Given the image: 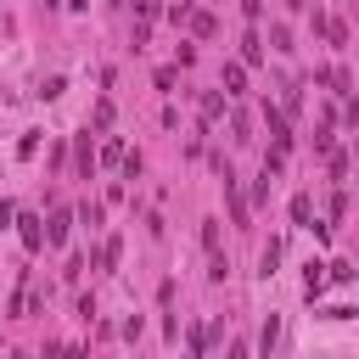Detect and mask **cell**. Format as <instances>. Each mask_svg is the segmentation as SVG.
<instances>
[{
	"mask_svg": "<svg viewBox=\"0 0 359 359\" xmlns=\"http://www.w3.org/2000/svg\"><path fill=\"white\" fill-rule=\"evenodd\" d=\"M73 163H79V174H84V180L95 174V151H90V135H79V146H73Z\"/></svg>",
	"mask_w": 359,
	"mask_h": 359,
	"instance_id": "obj_4",
	"label": "cell"
},
{
	"mask_svg": "<svg viewBox=\"0 0 359 359\" xmlns=\"http://www.w3.org/2000/svg\"><path fill=\"white\" fill-rule=\"evenodd\" d=\"M135 11H140V22H151L157 17V0H135Z\"/></svg>",
	"mask_w": 359,
	"mask_h": 359,
	"instance_id": "obj_17",
	"label": "cell"
},
{
	"mask_svg": "<svg viewBox=\"0 0 359 359\" xmlns=\"http://www.w3.org/2000/svg\"><path fill=\"white\" fill-rule=\"evenodd\" d=\"M17 236H22V247H28V252H39V247H45V230H39V219H34V213H17Z\"/></svg>",
	"mask_w": 359,
	"mask_h": 359,
	"instance_id": "obj_2",
	"label": "cell"
},
{
	"mask_svg": "<svg viewBox=\"0 0 359 359\" xmlns=\"http://www.w3.org/2000/svg\"><path fill=\"white\" fill-rule=\"evenodd\" d=\"M123 157H129V146H123V140H118V135H112V140H107V146H101V163H123Z\"/></svg>",
	"mask_w": 359,
	"mask_h": 359,
	"instance_id": "obj_10",
	"label": "cell"
},
{
	"mask_svg": "<svg viewBox=\"0 0 359 359\" xmlns=\"http://www.w3.org/2000/svg\"><path fill=\"white\" fill-rule=\"evenodd\" d=\"M241 90H247V67L230 62V67H224V95H241Z\"/></svg>",
	"mask_w": 359,
	"mask_h": 359,
	"instance_id": "obj_5",
	"label": "cell"
},
{
	"mask_svg": "<svg viewBox=\"0 0 359 359\" xmlns=\"http://www.w3.org/2000/svg\"><path fill=\"white\" fill-rule=\"evenodd\" d=\"M325 280H337V286H348V280H353V264H348V258H337V264H325Z\"/></svg>",
	"mask_w": 359,
	"mask_h": 359,
	"instance_id": "obj_8",
	"label": "cell"
},
{
	"mask_svg": "<svg viewBox=\"0 0 359 359\" xmlns=\"http://www.w3.org/2000/svg\"><path fill=\"white\" fill-rule=\"evenodd\" d=\"M6 224H17V208H11V202H0V230H6Z\"/></svg>",
	"mask_w": 359,
	"mask_h": 359,
	"instance_id": "obj_18",
	"label": "cell"
},
{
	"mask_svg": "<svg viewBox=\"0 0 359 359\" xmlns=\"http://www.w3.org/2000/svg\"><path fill=\"white\" fill-rule=\"evenodd\" d=\"M275 337H280V320H275V314H269V320H264V337H258V342H264V353H269V348H275Z\"/></svg>",
	"mask_w": 359,
	"mask_h": 359,
	"instance_id": "obj_15",
	"label": "cell"
},
{
	"mask_svg": "<svg viewBox=\"0 0 359 359\" xmlns=\"http://www.w3.org/2000/svg\"><path fill=\"white\" fill-rule=\"evenodd\" d=\"M292 219L309 224V219H314V196H292Z\"/></svg>",
	"mask_w": 359,
	"mask_h": 359,
	"instance_id": "obj_11",
	"label": "cell"
},
{
	"mask_svg": "<svg viewBox=\"0 0 359 359\" xmlns=\"http://www.w3.org/2000/svg\"><path fill=\"white\" fill-rule=\"evenodd\" d=\"M202 247L219 252V219H202Z\"/></svg>",
	"mask_w": 359,
	"mask_h": 359,
	"instance_id": "obj_14",
	"label": "cell"
},
{
	"mask_svg": "<svg viewBox=\"0 0 359 359\" xmlns=\"http://www.w3.org/2000/svg\"><path fill=\"white\" fill-rule=\"evenodd\" d=\"M95 264H101V269H112V264H118V236H107V241H101V252H95Z\"/></svg>",
	"mask_w": 359,
	"mask_h": 359,
	"instance_id": "obj_12",
	"label": "cell"
},
{
	"mask_svg": "<svg viewBox=\"0 0 359 359\" xmlns=\"http://www.w3.org/2000/svg\"><path fill=\"white\" fill-rule=\"evenodd\" d=\"M185 22H191V34H202V39L213 34V17H208V11H185Z\"/></svg>",
	"mask_w": 359,
	"mask_h": 359,
	"instance_id": "obj_9",
	"label": "cell"
},
{
	"mask_svg": "<svg viewBox=\"0 0 359 359\" xmlns=\"http://www.w3.org/2000/svg\"><path fill=\"white\" fill-rule=\"evenodd\" d=\"M325 213H331V219H342V213H348V191H342V185L331 191V202H325Z\"/></svg>",
	"mask_w": 359,
	"mask_h": 359,
	"instance_id": "obj_13",
	"label": "cell"
},
{
	"mask_svg": "<svg viewBox=\"0 0 359 359\" xmlns=\"http://www.w3.org/2000/svg\"><path fill=\"white\" fill-rule=\"evenodd\" d=\"M264 123H269V135H275V151H286V146H292V129H286V112H280V107H264Z\"/></svg>",
	"mask_w": 359,
	"mask_h": 359,
	"instance_id": "obj_1",
	"label": "cell"
},
{
	"mask_svg": "<svg viewBox=\"0 0 359 359\" xmlns=\"http://www.w3.org/2000/svg\"><path fill=\"white\" fill-rule=\"evenodd\" d=\"M303 292H309V297H320V292H325V264H314V258L303 264Z\"/></svg>",
	"mask_w": 359,
	"mask_h": 359,
	"instance_id": "obj_3",
	"label": "cell"
},
{
	"mask_svg": "<svg viewBox=\"0 0 359 359\" xmlns=\"http://www.w3.org/2000/svg\"><path fill=\"white\" fill-rule=\"evenodd\" d=\"M67 224H73V213H56V219H50V230H45V241H50V247H62V241H67Z\"/></svg>",
	"mask_w": 359,
	"mask_h": 359,
	"instance_id": "obj_6",
	"label": "cell"
},
{
	"mask_svg": "<svg viewBox=\"0 0 359 359\" xmlns=\"http://www.w3.org/2000/svg\"><path fill=\"white\" fill-rule=\"evenodd\" d=\"M224 112V95H202V118H219Z\"/></svg>",
	"mask_w": 359,
	"mask_h": 359,
	"instance_id": "obj_16",
	"label": "cell"
},
{
	"mask_svg": "<svg viewBox=\"0 0 359 359\" xmlns=\"http://www.w3.org/2000/svg\"><path fill=\"white\" fill-rule=\"evenodd\" d=\"M258 62H264V45L247 34V39H241V67H258Z\"/></svg>",
	"mask_w": 359,
	"mask_h": 359,
	"instance_id": "obj_7",
	"label": "cell"
},
{
	"mask_svg": "<svg viewBox=\"0 0 359 359\" xmlns=\"http://www.w3.org/2000/svg\"><path fill=\"white\" fill-rule=\"evenodd\" d=\"M230 359H247V348H241V342H236V348H230Z\"/></svg>",
	"mask_w": 359,
	"mask_h": 359,
	"instance_id": "obj_19",
	"label": "cell"
}]
</instances>
